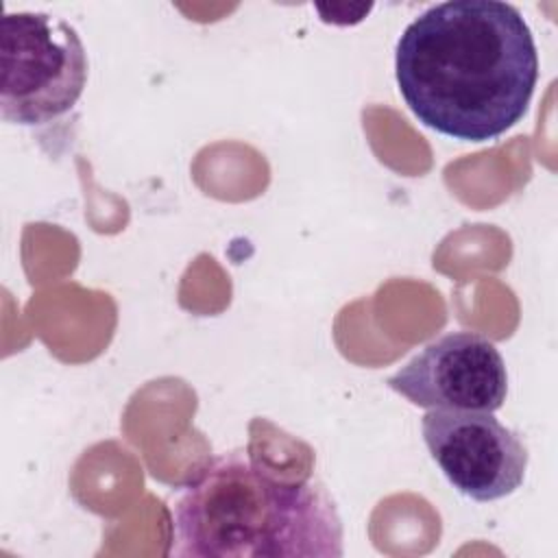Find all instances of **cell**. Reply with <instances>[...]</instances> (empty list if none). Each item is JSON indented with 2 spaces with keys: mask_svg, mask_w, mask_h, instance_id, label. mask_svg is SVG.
<instances>
[{
  "mask_svg": "<svg viewBox=\"0 0 558 558\" xmlns=\"http://www.w3.org/2000/svg\"><path fill=\"white\" fill-rule=\"evenodd\" d=\"M170 556L340 558L342 519L318 480H286L255 458H214L170 508Z\"/></svg>",
  "mask_w": 558,
  "mask_h": 558,
  "instance_id": "cell-2",
  "label": "cell"
},
{
  "mask_svg": "<svg viewBox=\"0 0 558 558\" xmlns=\"http://www.w3.org/2000/svg\"><path fill=\"white\" fill-rule=\"evenodd\" d=\"M386 384L418 408L497 412L508 395V373L497 347L473 331H451L429 342Z\"/></svg>",
  "mask_w": 558,
  "mask_h": 558,
  "instance_id": "cell-5",
  "label": "cell"
},
{
  "mask_svg": "<svg viewBox=\"0 0 558 558\" xmlns=\"http://www.w3.org/2000/svg\"><path fill=\"white\" fill-rule=\"evenodd\" d=\"M421 429L432 460L464 497L497 501L523 484L527 447L493 412L434 408L425 412Z\"/></svg>",
  "mask_w": 558,
  "mask_h": 558,
  "instance_id": "cell-4",
  "label": "cell"
},
{
  "mask_svg": "<svg viewBox=\"0 0 558 558\" xmlns=\"http://www.w3.org/2000/svg\"><path fill=\"white\" fill-rule=\"evenodd\" d=\"M395 76L418 122L460 142H488L525 116L538 81V52L517 7L449 0L405 26Z\"/></svg>",
  "mask_w": 558,
  "mask_h": 558,
  "instance_id": "cell-1",
  "label": "cell"
},
{
  "mask_svg": "<svg viewBox=\"0 0 558 558\" xmlns=\"http://www.w3.org/2000/svg\"><path fill=\"white\" fill-rule=\"evenodd\" d=\"M87 83L85 46L72 24L39 11L0 20V116L35 126L65 116Z\"/></svg>",
  "mask_w": 558,
  "mask_h": 558,
  "instance_id": "cell-3",
  "label": "cell"
}]
</instances>
